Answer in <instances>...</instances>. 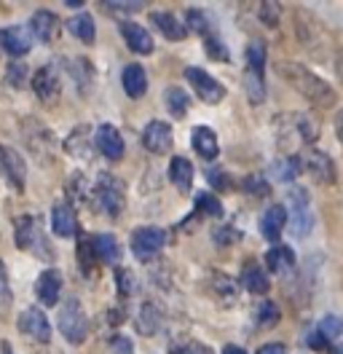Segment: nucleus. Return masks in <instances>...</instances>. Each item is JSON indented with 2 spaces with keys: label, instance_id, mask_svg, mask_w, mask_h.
Instances as JSON below:
<instances>
[{
  "label": "nucleus",
  "instance_id": "46",
  "mask_svg": "<svg viewBox=\"0 0 343 354\" xmlns=\"http://www.w3.org/2000/svg\"><path fill=\"white\" fill-rule=\"evenodd\" d=\"M0 304L8 306L11 304V288H8V277H6V266L0 261Z\"/></svg>",
  "mask_w": 343,
  "mask_h": 354
},
{
  "label": "nucleus",
  "instance_id": "35",
  "mask_svg": "<svg viewBox=\"0 0 343 354\" xmlns=\"http://www.w3.org/2000/svg\"><path fill=\"white\" fill-rule=\"evenodd\" d=\"M196 207H198V212L201 215H207V218H223V201L214 199L212 194H201L198 199H196Z\"/></svg>",
  "mask_w": 343,
  "mask_h": 354
},
{
  "label": "nucleus",
  "instance_id": "38",
  "mask_svg": "<svg viewBox=\"0 0 343 354\" xmlns=\"http://www.w3.org/2000/svg\"><path fill=\"white\" fill-rule=\"evenodd\" d=\"M24 78H27V67H24V62H11V65H8V73H6V81H8L14 88H21L24 86Z\"/></svg>",
  "mask_w": 343,
  "mask_h": 354
},
{
  "label": "nucleus",
  "instance_id": "49",
  "mask_svg": "<svg viewBox=\"0 0 343 354\" xmlns=\"http://www.w3.org/2000/svg\"><path fill=\"white\" fill-rule=\"evenodd\" d=\"M257 354H287V346H281V344H266L263 349H257Z\"/></svg>",
  "mask_w": 343,
  "mask_h": 354
},
{
  "label": "nucleus",
  "instance_id": "6",
  "mask_svg": "<svg viewBox=\"0 0 343 354\" xmlns=\"http://www.w3.org/2000/svg\"><path fill=\"white\" fill-rule=\"evenodd\" d=\"M167 244V231L158 225H142L131 234V252L140 261H150L153 255H158Z\"/></svg>",
  "mask_w": 343,
  "mask_h": 354
},
{
  "label": "nucleus",
  "instance_id": "18",
  "mask_svg": "<svg viewBox=\"0 0 343 354\" xmlns=\"http://www.w3.org/2000/svg\"><path fill=\"white\" fill-rule=\"evenodd\" d=\"M287 225V212H284V204H274L263 212V221H260V231L268 242H279L281 231Z\"/></svg>",
  "mask_w": 343,
  "mask_h": 354
},
{
  "label": "nucleus",
  "instance_id": "32",
  "mask_svg": "<svg viewBox=\"0 0 343 354\" xmlns=\"http://www.w3.org/2000/svg\"><path fill=\"white\" fill-rule=\"evenodd\" d=\"M244 88H247V97L252 105H260L266 100V78L252 75V73H244Z\"/></svg>",
  "mask_w": 343,
  "mask_h": 354
},
{
  "label": "nucleus",
  "instance_id": "16",
  "mask_svg": "<svg viewBox=\"0 0 343 354\" xmlns=\"http://www.w3.org/2000/svg\"><path fill=\"white\" fill-rule=\"evenodd\" d=\"M89 250H91V255H94L100 263L115 266L121 261V247H118L113 234H94V236L89 239Z\"/></svg>",
  "mask_w": 343,
  "mask_h": 354
},
{
  "label": "nucleus",
  "instance_id": "30",
  "mask_svg": "<svg viewBox=\"0 0 343 354\" xmlns=\"http://www.w3.org/2000/svg\"><path fill=\"white\" fill-rule=\"evenodd\" d=\"M300 167H303V161H300L298 156H284V158L274 161V175L281 183H293L300 175Z\"/></svg>",
  "mask_w": 343,
  "mask_h": 354
},
{
  "label": "nucleus",
  "instance_id": "25",
  "mask_svg": "<svg viewBox=\"0 0 343 354\" xmlns=\"http://www.w3.org/2000/svg\"><path fill=\"white\" fill-rule=\"evenodd\" d=\"M153 24L169 38V41H183L185 35H188V30H185V24L180 22L177 17H172L167 11H153Z\"/></svg>",
  "mask_w": 343,
  "mask_h": 354
},
{
  "label": "nucleus",
  "instance_id": "51",
  "mask_svg": "<svg viewBox=\"0 0 343 354\" xmlns=\"http://www.w3.org/2000/svg\"><path fill=\"white\" fill-rule=\"evenodd\" d=\"M3 354H14V352H11V346H8V344H3Z\"/></svg>",
  "mask_w": 343,
  "mask_h": 354
},
{
  "label": "nucleus",
  "instance_id": "7",
  "mask_svg": "<svg viewBox=\"0 0 343 354\" xmlns=\"http://www.w3.org/2000/svg\"><path fill=\"white\" fill-rule=\"evenodd\" d=\"M185 78H188V84L193 86L196 97H198L201 102L217 105V102L225 100V86H223L217 78H212L207 70H201V67H188V70H185Z\"/></svg>",
  "mask_w": 343,
  "mask_h": 354
},
{
  "label": "nucleus",
  "instance_id": "23",
  "mask_svg": "<svg viewBox=\"0 0 343 354\" xmlns=\"http://www.w3.org/2000/svg\"><path fill=\"white\" fill-rule=\"evenodd\" d=\"M121 84H124V91H127L129 97H142L145 94V88H148V75H145V70L140 65H127L124 67V73H121Z\"/></svg>",
  "mask_w": 343,
  "mask_h": 354
},
{
  "label": "nucleus",
  "instance_id": "36",
  "mask_svg": "<svg viewBox=\"0 0 343 354\" xmlns=\"http://www.w3.org/2000/svg\"><path fill=\"white\" fill-rule=\"evenodd\" d=\"M185 17H188V27H191L193 32H198V35H204V38L210 35V19H207V14H204L201 8H188ZM188 27H185V30H188Z\"/></svg>",
  "mask_w": 343,
  "mask_h": 354
},
{
  "label": "nucleus",
  "instance_id": "12",
  "mask_svg": "<svg viewBox=\"0 0 343 354\" xmlns=\"http://www.w3.org/2000/svg\"><path fill=\"white\" fill-rule=\"evenodd\" d=\"M94 145H97V148H100V153L105 156V158H110V161L124 158V151H127L124 137H121V132H118L113 124H100V127H97Z\"/></svg>",
  "mask_w": 343,
  "mask_h": 354
},
{
  "label": "nucleus",
  "instance_id": "22",
  "mask_svg": "<svg viewBox=\"0 0 343 354\" xmlns=\"http://www.w3.org/2000/svg\"><path fill=\"white\" fill-rule=\"evenodd\" d=\"M306 167H308V172H311V177L317 183H333L335 180V164H333L330 156L322 153V151H314V153L308 156Z\"/></svg>",
  "mask_w": 343,
  "mask_h": 354
},
{
  "label": "nucleus",
  "instance_id": "37",
  "mask_svg": "<svg viewBox=\"0 0 343 354\" xmlns=\"http://www.w3.org/2000/svg\"><path fill=\"white\" fill-rule=\"evenodd\" d=\"M319 333L324 335V338H327V341H338V338H341V319H338L335 314H327V317H322Z\"/></svg>",
  "mask_w": 343,
  "mask_h": 354
},
{
  "label": "nucleus",
  "instance_id": "3",
  "mask_svg": "<svg viewBox=\"0 0 343 354\" xmlns=\"http://www.w3.org/2000/svg\"><path fill=\"white\" fill-rule=\"evenodd\" d=\"M284 212H287L290 231H293L298 239L311 234V228H314V212H311V199H308V194H306L303 188L290 191V199H287Z\"/></svg>",
  "mask_w": 343,
  "mask_h": 354
},
{
  "label": "nucleus",
  "instance_id": "11",
  "mask_svg": "<svg viewBox=\"0 0 343 354\" xmlns=\"http://www.w3.org/2000/svg\"><path fill=\"white\" fill-rule=\"evenodd\" d=\"M172 142H174V134H172V127L167 121H150L142 132V148L148 153H169Z\"/></svg>",
  "mask_w": 343,
  "mask_h": 354
},
{
  "label": "nucleus",
  "instance_id": "33",
  "mask_svg": "<svg viewBox=\"0 0 343 354\" xmlns=\"http://www.w3.org/2000/svg\"><path fill=\"white\" fill-rule=\"evenodd\" d=\"M255 322L257 328H274L279 322V306L274 301H263L255 311Z\"/></svg>",
  "mask_w": 343,
  "mask_h": 354
},
{
  "label": "nucleus",
  "instance_id": "42",
  "mask_svg": "<svg viewBox=\"0 0 343 354\" xmlns=\"http://www.w3.org/2000/svg\"><path fill=\"white\" fill-rule=\"evenodd\" d=\"M110 354H134V344L127 335H113L110 338Z\"/></svg>",
  "mask_w": 343,
  "mask_h": 354
},
{
  "label": "nucleus",
  "instance_id": "50",
  "mask_svg": "<svg viewBox=\"0 0 343 354\" xmlns=\"http://www.w3.org/2000/svg\"><path fill=\"white\" fill-rule=\"evenodd\" d=\"M223 354H247V352H244L241 346H225V349H223Z\"/></svg>",
  "mask_w": 343,
  "mask_h": 354
},
{
  "label": "nucleus",
  "instance_id": "43",
  "mask_svg": "<svg viewBox=\"0 0 343 354\" xmlns=\"http://www.w3.org/2000/svg\"><path fill=\"white\" fill-rule=\"evenodd\" d=\"M207 54L210 57H217L220 62H228V51H225V46H223V41H217V38H212V35H207Z\"/></svg>",
  "mask_w": 343,
  "mask_h": 354
},
{
  "label": "nucleus",
  "instance_id": "21",
  "mask_svg": "<svg viewBox=\"0 0 343 354\" xmlns=\"http://www.w3.org/2000/svg\"><path fill=\"white\" fill-rule=\"evenodd\" d=\"M241 285L250 290V292H255V295H266L268 288H271V282H268L266 271H263L255 261L244 263V268H241Z\"/></svg>",
  "mask_w": 343,
  "mask_h": 354
},
{
  "label": "nucleus",
  "instance_id": "5",
  "mask_svg": "<svg viewBox=\"0 0 343 354\" xmlns=\"http://www.w3.org/2000/svg\"><path fill=\"white\" fill-rule=\"evenodd\" d=\"M14 231H17V247L19 250H30V252H38V258H54L51 252V247L46 242V236H43L41 231V223L35 221V218H30V215H24V218H17L14 223Z\"/></svg>",
  "mask_w": 343,
  "mask_h": 354
},
{
  "label": "nucleus",
  "instance_id": "28",
  "mask_svg": "<svg viewBox=\"0 0 343 354\" xmlns=\"http://www.w3.org/2000/svg\"><path fill=\"white\" fill-rule=\"evenodd\" d=\"M161 322H164L161 309H158L156 304H142L140 317H137V330L142 333V335H153V333H158Z\"/></svg>",
  "mask_w": 343,
  "mask_h": 354
},
{
  "label": "nucleus",
  "instance_id": "9",
  "mask_svg": "<svg viewBox=\"0 0 343 354\" xmlns=\"http://www.w3.org/2000/svg\"><path fill=\"white\" fill-rule=\"evenodd\" d=\"M21 335L38 341V344H48L51 341V325H48V317L41 309H24L19 314V322H17Z\"/></svg>",
  "mask_w": 343,
  "mask_h": 354
},
{
  "label": "nucleus",
  "instance_id": "19",
  "mask_svg": "<svg viewBox=\"0 0 343 354\" xmlns=\"http://www.w3.org/2000/svg\"><path fill=\"white\" fill-rule=\"evenodd\" d=\"M121 35H124V41L134 54H153V38H150L145 27L134 22H124L121 24Z\"/></svg>",
  "mask_w": 343,
  "mask_h": 354
},
{
  "label": "nucleus",
  "instance_id": "13",
  "mask_svg": "<svg viewBox=\"0 0 343 354\" xmlns=\"http://www.w3.org/2000/svg\"><path fill=\"white\" fill-rule=\"evenodd\" d=\"M62 32V19L51 11H35L33 14V22H30V35L38 38L43 44H54Z\"/></svg>",
  "mask_w": 343,
  "mask_h": 354
},
{
  "label": "nucleus",
  "instance_id": "48",
  "mask_svg": "<svg viewBox=\"0 0 343 354\" xmlns=\"http://www.w3.org/2000/svg\"><path fill=\"white\" fill-rule=\"evenodd\" d=\"M308 346H311V349H319L322 352V349H330V341L317 330V333H311V335H308Z\"/></svg>",
  "mask_w": 343,
  "mask_h": 354
},
{
  "label": "nucleus",
  "instance_id": "17",
  "mask_svg": "<svg viewBox=\"0 0 343 354\" xmlns=\"http://www.w3.org/2000/svg\"><path fill=\"white\" fill-rule=\"evenodd\" d=\"M51 228H54V234H57V236H62V239H70V236H75V234H78L75 212H73V207H70L67 201L54 204V212H51Z\"/></svg>",
  "mask_w": 343,
  "mask_h": 354
},
{
  "label": "nucleus",
  "instance_id": "2",
  "mask_svg": "<svg viewBox=\"0 0 343 354\" xmlns=\"http://www.w3.org/2000/svg\"><path fill=\"white\" fill-rule=\"evenodd\" d=\"M94 207L107 215V218H118L124 212V183L113 175H100L94 185Z\"/></svg>",
  "mask_w": 343,
  "mask_h": 354
},
{
  "label": "nucleus",
  "instance_id": "27",
  "mask_svg": "<svg viewBox=\"0 0 343 354\" xmlns=\"http://www.w3.org/2000/svg\"><path fill=\"white\" fill-rule=\"evenodd\" d=\"M67 30L78 38V41H84V44H94V38H97V27H94V19L89 17V14H75V17H70L67 19Z\"/></svg>",
  "mask_w": 343,
  "mask_h": 354
},
{
  "label": "nucleus",
  "instance_id": "15",
  "mask_svg": "<svg viewBox=\"0 0 343 354\" xmlns=\"http://www.w3.org/2000/svg\"><path fill=\"white\" fill-rule=\"evenodd\" d=\"M35 295L43 306H57L59 295H62V274L57 268H48L43 271L35 282Z\"/></svg>",
  "mask_w": 343,
  "mask_h": 354
},
{
  "label": "nucleus",
  "instance_id": "4",
  "mask_svg": "<svg viewBox=\"0 0 343 354\" xmlns=\"http://www.w3.org/2000/svg\"><path fill=\"white\" fill-rule=\"evenodd\" d=\"M59 333L70 344H84L89 333V317L78 298H67L64 306L59 309Z\"/></svg>",
  "mask_w": 343,
  "mask_h": 354
},
{
  "label": "nucleus",
  "instance_id": "47",
  "mask_svg": "<svg viewBox=\"0 0 343 354\" xmlns=\"http://www.w3.org/2000/svg\"><path fill=\"white\" fill-rule=\"evenodd\" d=\"M131 271H127V268H118L115 271V279H118V290H121V295H127L129 290H131Z\"/></svg>",
  "mask_w": 343,
  "mask_h": 354
},
{
  "label": "nucleus",
  "instance_id": "45",
  "mask_svg": "<svg viewBox=\"0 0 343 354\" xmlns=\"http://www.w3.org/2000/svg\"><path fill=\"white\" fill-rule=\"evenodd\" d=\"M207 180H210V183H212L214 188H220V191H225V188H231V180H228V177H225V172H223V169H210V172H207Z\"/></svg>",
  "mask_w": 343,
  "mask_h": 354
},
{
  "label": "nucleus",
  "instance_id": "26",
  "mask_svg": "<svg viewBox=\"0 0 343 354\" xmlns=\"http://www.w3.org/2000/svg\"><path fill=\"white\" fill-rule=\"evenodd\" d=\"M266 263H268V268H271L274 274H284V271H290V268L295 266V252H293L290 247H284V244L271 247V250L266 252Z\"/></svg>",
  "mask_w": 343,
  "mask_h": 354
},
{
  "label": "nucleus",
  "instance_id": "41",
  "mask_svg": "<svg viewBox=\"0 0 343 354\" xmlns=\"http://www.w3.org/2000/svg\"><path fill=\"white\" fill-rule=\"evenodd\" d=\"M260 14H263V22L268 24V27H277L281 6H279V3H263V6H260Z\"/></svg>",
  "mask_w": 343,
  "mask_h": 354
},
{
  "label": "nucleus",
  "instance_id": "8",
  "mask_svg": "<svg viewBox=\"0 0 343 354\" xmlns=\"http://www.w3.org/2000/svg\"><path fill=\"white\" fill-rule=\"evenodd\" d=\"M0 172L8 180L11 188L24 191V183H27V167H24V158L19 151H14L11 145H0Z\"/></svg>",
  "mask_w": 343,
  "mask_h": 354
},
{
  "label": "nucleus",
  "instance_id": "10",
  "mask_svg": "<svg viewBox=\"0 0 343 354\" xmlns=\"http://www.w3.org/2000/svg\"><path fill=\"white\" fill-rule=\"evenodd\" d=\"M33 91L38 94L43 102H57L59 91H62V78H59V67L46 65L33 75Z\"/></svg>",
  "mask_w": 343,
  "mask_h": 354
},
{
  "label": "nucleus",
  "instance_id": "39",
  "mask_svg": "<svg viewBox=\"0 0 343 354\" xmlns=\"http://www.w3.org/2000/svg\"><path fill=\"white\" fill-rule=\"evenodd\" d=\"M244 191H247L250 196H266V194H268V183H266L263 177L252 175L244 180Z\"/></svg>",
  "mask_w": 343,
  "mask_h": 354
},
{
  "label": "nucleus",
  "instance_id": "20",
  "mask_svg": "<svg viewBox=\"0 0 343 354\" xmlns=\"http://www.w3.org/2000/svg\"><path fill=\"white\" fill-rule=\"evenodd\" d=\"M191 142L193 148H196V153L201 156V158H217V153H220V145H217V134L210 129V127H196L191 134Z\"/></svg>",
  "mask_w": 343,
  "mask_h": 354
},
{
  "label": "nucleus",
  "instance_id": "34",
  "mask_svg": "<svg viewBox=\"0 0 343 354\" xmlns=\"http://www.w3.org/2000/svg\"><path fill=\"white\" fill-rule=\"evenodd\" d=\"M169 354H212L201 341L196 338H177L169 346Z\"/></svg>",
  "mask_w": 343,
  "mask_h": 354
},
{
  "label": "nucleus",
  "instance_id": "1",
  "mask_svg": "<svg viewBox=\"0 0 343 354\" xmlns=\"http://www.w3.org/2000/svg\"><path fill=\"white\" fill-rule=\"evenodd\" d=\"M281 75L298 88L300 94H306L311 102H317L322 108H330V105H335V100H338L327 81H322L319 75H314L311 70L300 67L298 62H284V65H281Z\"/></svg>",
  "mask_w": 343,
  "mask_h": 354
},
{
  "label": "nucleus",
  "instance_id": "44",
  "mask_svg": "<svg viewBox=\"0 0 343 354\" xmlns=\"http://www.w3.org/2000/svg\"><path fill=\"white\" fill-rule=\"evenodd\" d=\"M105 8L107 11H115V14H137L145 6L142 3H105Z\"/></svg>",
  "mask_w": 343,
  "mask_h": 354
},
{
  "label": "nucleus",
  "instance_id": "31",
  "mask_svg": "<svg viewBox=\"0 0 343 354\" xmlns=\"http://www.w3.org/2000/svg\"><path fill=\"white\" fill-rule=\"evenodd\" d=\"M247 73L260 75V78L266 73V46L260 44V41H252V44L247 46Z\"/></svg>",
  "mask_w": 343,
  "mask_h": 354
},
{
  "label": "nucleus",
  "instance_id": "24",
  "mask_svg": "<svg viewBox=\"0 0 343 354\" xmlns=\"http://www.w3.org/2000/svg\"><path fill=\"white\" fill-rule=\"evenodd\" d=\"M169 180L183 191V194H188L193 185V164L188 158H183V156H174L169 161Z\"/></svg>",
  "mask_w": 343,
  "mask_h": 354
},
{
  "label": "nucleus",
  "instance_id": "29",
  "mask_svg": "<svg viewBox=\"0 0 343 354\" xmlns=\"http://www.w3.org/2000/svg\"><path fill=\"white\" fill-rule=\"evenodd\" d=\"M164 102H167V111L172 113V118H183L188 113V108H191V97L177 86L164 91Z\"/></svg>",
  "mask_w": 343,
  "mask_h": 354
},
{
  "label": "nucleus",
  "instance_id": "40",
  "mask_svg": "<svg viewBox=\"0 0 343 354\" xmlns=\"http://www.w3.org/2000/svg\"><path fill=\"white\" fill-rule=\"evenodd\" d=\"M214 244H234L241 239V231L234 228V225H225V228H220V231H214Z\"/></svg>",
  "mask_w": 343,
  "mask_h": 354
},
{
  "label": "nucleus",
  "instance_id": "14",
  "mask_svg": "<svg viewBox=\"0 0 343 354\" xmlns=\"http://www.w3.org/2000/svg\"><path fill=\"white\" fill-rule=\"evenodd\" d=\"M0 46H3L11 57H24V54L33 48V35H30L27 27H19V24L3 27V30H0Z\"/></svg>",
  "mask_w": 343,
  "mask_h": 354
}]
</instances>
